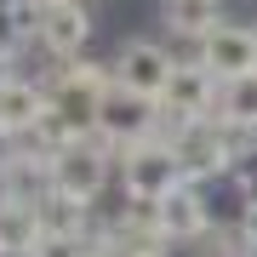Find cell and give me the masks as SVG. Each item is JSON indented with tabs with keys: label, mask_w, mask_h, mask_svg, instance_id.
I'll return each mask as SVG.
<instances>
[{
	"label": "cell",
	"mask_w": 257,
	"mask_h": 257,
	"mask_svg": "<svg viewBox=\"0 0 257 257\" xmlns=\"http://www.w3.org/2000/svg\"><path fill=\"white\" fill-rule=\"evenodd\" d=\"M114 160H120V194H132V200H160L177 183H189L183 160H177V149H172L166 132H149V138L114 149Z\"/></svg>",
	"instance_id": "6da1fadb"
},
{
	"label": "cell",
	"mask_w": 257,
	"mask_h": 257,
	"mask_svg": "<svg viewBox=\"0 0 257 257\" xmlns=\"http://www.w3.org/2000/svg\"><path fill=\"white\" fill-rule=\"evenodd\" d=\"M109 172H120V160L103 138H69L63 149H52V189L69 200L97 206L109 194Z\"/></svg>",
	"instance_id": "7a4b0ae2"
},
{
	"label": "cell",
	"mask_w": 257,
	"mask_h": 257,
	"mask_svg": "<svg viewBox=\"0 0 257 257\" xmlns=\"http://www.w3.org/2000/svg\"><path fill=\"white\" fill-rule=\"evenodd\" d=\"M166 138H172L177 160H183V177H189V183H217V177L234 172L229 126H223L217 114H206V120H177V126H166Z\"/></svg>",
	"instance_id": "3957f363"
},
{
	"label": "cell",
	"mask_w": 257,
	"mask_h": 257,
	"mask_svg": "<svg viewBox=\"0 0 257 257\" xmlns=\"http://www.w3.org/2000/svg\"><path fill=\"white\" fill-rule=\"evenodd\" d=\"M155 229H160L166 246H200V240H211L217 217H211L206 183H177L172 194H160L155 200Z\"/></svg>",
	"instance_id": "277c9868"
},
{
	"label": "cell",
	"mask_w": 257,
	"mask_h": 257,
	"mask_svg": "<svg viewBox=\"0 0 257 257\" xmlns=\"http://www.w3.org/2000/svg\"><path fill=\"white\" fill-rule=\"evenodd\" d=\"M172 74H177V57L166 40H126L114 57V86L120 92H132V97H149V103H160L166 97V86H172Z\"/></svg>",
	"instance_id": "5b68a950"
},
{
	"label": "cell",
	"mask_w": 257,
	"mask_h": 257,
	"mask_svg": "<svg viewBox=\"0 0 257 257\" xmlns=\"http://www.w3.org/2000/svg\"><path fill=\"white\" fill-rule=\"evenodd\" d=\"M35 46L52 57V63H74L92 46V6L86 0H57V6H40L35 23Z\"/></svg>",
	"instance_id": "8992f818"
},
{
	"label": "cell",
	"mask_w": 257,
	"mask_h": 257,
	"mask_svg": "<svg viewBox=\"0 0 257 257\" xmlns=\"http://www.w3.org/2000/svg\"><path fill=\"white\" fill-rule=\"evenodd\" d=\"M149 132H160V103L109 86V97H103V120H97V138L109 143V149H126V143L149 138Z\"/></svg>",
	"instance_id": "52a82bcc"
},
{
	"label": "cell",
	"mask_w": 257,
	"mask_h": 257,
	"mask_svg": "<svg viewBox=\"0 0 257 257\" xmlns=\"http://www.w3.org/2000/svg\"><path fill=\"white\" fill-rule=\"evenodd\" d=\"M206 69L217 74V80L251 74L257 69V23H229V18H223L206 35Z\"/></svg>",
	"instance_id": "ba28073f"
},
{
	"label": "cell",
	"mask_w": 257,
	"mask_h": 257,
	"mask_svg": "<svg viewBox=\"0 0 257 257\" xmlns=\"http://www.w3.org/2000/svg\"><path fill=\"white\" fill-rule=\"evenodd\" d=\"M40 120H46V80L12 69L6 80H0V126H6L12 138H23V132H35Z\"/></svg>",
	"instance_id": "9c48e42d"
},
{
	"label": "cell",
	"mask_w": 257,
	"mask_h": 257,
	"mask_svg": "<svg viewBox=\"0 0 257 257\" xmlns=\"http://www.w3.org/2000/svg\"><path fill=\"white\" fill-rule=\"evenodd\" d=\"M223 23V0H160L166 35H211Z\"/></svg>",
	"instance_id": "30bf717a"
},
{
	"label": "cell",
	"mask_w": 257,
	"mask_h": 257,
	"mask_svg": "<svg viewBox=\"0 0 257 257\" xmlns=\"http://www.w3.org/2000/svg\"><path fill=\"white\" fill-rule=\"evenodd\" d=\"M217 120L223 126H257V69L217 86Z\"/></svg>",
	"instance_id": "8fae6325"
},
{
	"label": "cell",
	"mask_w": 257,
	"mask_h": 257,
	"mask_svg": "<svg viewBox=\"0 0 257 257\" xmlns=\"http://www.w3.org/2000/svg\"><path fill=\"white\" fill-rule=\"evenodd\" d=\"M160 246H149V240H138V234H114V229H103L97 240H92V257H155Z\"/></svg>",
	"instance_id": "7c38bea8"
},
{
	"label": "cell",
	"mask_w": 257,
	"mask_h": 257,
	"mask_svg": "<svg viewBox=\"0 0 257 257\" xmlns=\"http://www.w3.org/2000/svg\"><path fill=\"white\" fill-rule=\"evenodd\" d=\"M0 257H40L35 246H6V240H0Z\"/></svg>",
	"instance_id": "4fadbf2b"
},
{
	"label": "cell",
	"mask_w": 257,
	"mask_h": 257,
	"mask_svg": "<svg viewBox=\"0 0 257 257\" xmlns=\"http://www.w3.org/2000/svg\"><path fill=\"white\" fill-rule=\"evenodd\" d=\"M246 234L257 240V194H251V206H246Z\"/></svg>",
	"instance_id": "5bb4252c"
},
{
	"label": "cell",
	"mask_w": 257,
	"mask_h": 257,
	"mask_svg": "<svg viewBox=\"0 0 257 257\" xmlns=\"http://www.w3.org/2000/svg\"><path fill=\"white\" fill-rule=\"evenodd\" d=\"M23 6H35V0H0V12H6V18H18Z\"/></svg>",
	"instance_id": "9a60e30c"
},
{
	"label": "cell",
	"mask_w": 257,
	"mask_h": 257,
	"mask_svg": "<svg viewBox=\"0 0 257 257\" xmlns=\"http://www.w3.org/2000/svg\"><path fill=\"white\" fill-rule=\"evenodd\" d=\"M246 257H257V240H251V246H246Z\"/></svg>",
	"instance_id": "2e32d148"
},
{
	"label": "cell",
	"mask_w": 257,
	"mask_h": 257,
	"mask_svg": "<svg viewBox=\"0 0 257 257\" xmlns=\"http://www.w3.org/2000/svg\"><path fill=\"white\" fill-rule=\"evenodd\" d=\"M35 6H57V0H35Z\"/></svg>",
	"instance_id": "e0dca14e"
}]
</instances>
